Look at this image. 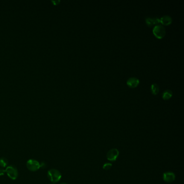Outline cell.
<instances>
[{"instance_id":"cell-5","label":"cell","mask_w":184,"mask_h":184,"mask_svg":"<svg viewBox=\"0 0 184 184\" xmlns=\"http://www.w3.org/2000/svg\"><path fill=\"white\" fill-rule=\"evenodd\" d=\"M119 152L117 148L110 150L107 154V160L110 161H115L119 156Z\"/></svg>"},{"instance_id":"cell-8","label":"cell","mask_w":184,"mask_h":184,"mask_svg":"<svg viewBox=\"0 0 184 184\" xmlns=\"http://www.w3.org/2000/svg\"><path fill=\"white\" fill-rule=\"evenodd\" d=\"M172 22V17L169 15L163 16L160 19V23L163 24V25H169Z\"/></svg>"},{"instance_id":"cell-3","label":"cell","mask_w":184,"mask_h":184,"mask_svg":"<svg viewBox=\"0 0 184 184\" xmlns=\"http://www.w3.org/2000/svg\"><path fill=\"white\" fill-rule=\"evenodd\" d=\"M5 173L12 180H16L19 175L17 169L14 166H9L5 169Z\"/></svg>"},{"instance_id":"cell-7","label":"cell","mask_w":184,"mask_h":184,"mask_svg":"<svg viewBox=\"0 0 184 184\" xmlns=\"http://www.w3.org/2000/svg\"><path fill=\"white\" fill-rule=\"evenodd\" d=\"M128 86L131 87H137L139 84V79L138 78L132 77L129 78L126 82Z\"/></svg>"},{"instance_id":"cell-1","label":"cell","mask_w":184,"mask_h":184,"mask_svg":"<svg viewBox=\"0 0 184 184\" xmlns=\"http://www.w3.org/2000/svg\"><path fill=\"white\" fill-rule=\"evenodd\" d=\"M47 175L48 179L53 183H56L61 179V173L56 169H51L48 171Z\"/></svg>"},{"instance_id":"cell-16","label":"cell","mask_w":184,"mask_h":184,"mask_svg":"<svg viewBox=\"0 0 184 184\" xmlns=\"http://www.w3.org/2000/svg\"><path fill=\"white\" fill-rule=\"evenodd\" d=\"M60 184H67V183H61Z\"/></svg>"},{"instance_id":"cell-9","label":"cell","mask_w":184,"mask_h":184,"mask_svg":"<svg viewBox=\"0 0 184 184\" xmlns=\"http://www.w3.org/2000/svg\"><path fill=\"white\" fill-rule=\"evenodd\" d=\"M146 23L148 26H151L155 24L160 23V19L158 17H146Z\"/></svg>"},{"instance_id":"cell-6","label":"cell","mask_w":184,"mask_h":184,"mask_svg":"<svg viewBox=\"0 0 184 184\" xmlns=\"http://www.w3.org/2000/svg\"><path fill=\"white\" fill-rule=\"evenodd\" d=\"M163 179L164 181L170 183L174 181L175 179V175L172 172H166L163 175Z\"/></svg>"},{"instance_id":"cell-4","label":"cell","mask_w":184,"mask_h":184,"mask_svg":"<svg viewBox=\"0 0 184 184\" xmlns=\"http://www.w3.org/2000/svg\"><path fill=\"white\" fill-rule=\"evenodd\" d=\"M26 167L31 171L35 172L40 169V163L35 159H29L26 162Z\"/></svg>"},{"instance_id":"cell-14","label":"cell","mask_w":184,"mask_h":184,"mask_svg":"<svg viewBox=\"0 0 184 184\" xmlns=\"http://www.w3.org/2000/svg\"><path fill=\"white\" fill-rule=\"evenodd\" d=\"M5 173V169L0 168V175H3Z\"/></svg>"},{"instance_id":"cell-13","label":"cell","mask_w":184,"mask_h":184,"mask_svg":"<svg viewBox=\"0 0 184 184\" xmlns=\"http://www.w3.org/2000/svg\"><path fill=\"white\" fill-rule=\"evenodd\" d=\"M111 167H112V164H111V163H106V164H105L103 165V168L104 169L107 171V170L111 169Z\"/></svg>"},{"instance_id":"cell-12","label":"cell","mask_w":184,"mask_h":184,"mask_svg":"<svg viewBox=\"0 0 184 184\" xmlns=\"http://www.w3.org/2000/svg\"><path fill=\"white\" fill-rule=\"evenodd\" d=\"M8 164V161L5 157H2L0 158V166H1L2 168H5L7 166Z\"/></svg>"},{"instance_id":"cell-15","label":"cell","mask_w":184,"mask_h":184,"mask_svg":"<svg viewBox=\"0 0 184 184\" xmlns=\"http://www.w3.org/2000/svg\"><path fill=\"white\" fill-rule=\"evenodd\" d=\"M46 167V164L44 162H42V163H41V164H40V168L41 167V168L44 169Z\"/></svg>"},{"instance_id":"cell-10","label":"cell","mask_w":184,"mask_h":184,"mask_svg":"<svg viewBox=\"0 0 184 184\" xmlns=\"http://www.w3.org/2000/svg\"><path fill=\"white\" fill-rule=\"evenodd\" d=\"M162 96L164 99H168L172 96V91L170 90H166L163 93Z\"/></svg>"},{"instance_id":"cell-11","label":"cell","mask_w":184,"mask_h":184,"mask_svg":"<svg viewBox=\"0 0 184 184\" xmlns=\"http://www.w3.org/2000/svg\"><path fill=\"white\" fill-rule=\"evenodd\" d=\"M151 89L153 94L157 95L159 91V87L157 83H153L151 86Z\"/></svg>"},{"instance_id":"cell-2","label":"cell","mask_w":184,"mask_h":184,"mask_svg":"<svg viewBox=\"0 0 184 184\" xmlns=\"http://www.w3.org/2000/svg\"><path fill=\"white\" fill-rule=\"evenodd\" d=\"M153 33L158 38H162L166 34V29L161 24H157L153 28Z\"/></svg>"}]
</instances>
